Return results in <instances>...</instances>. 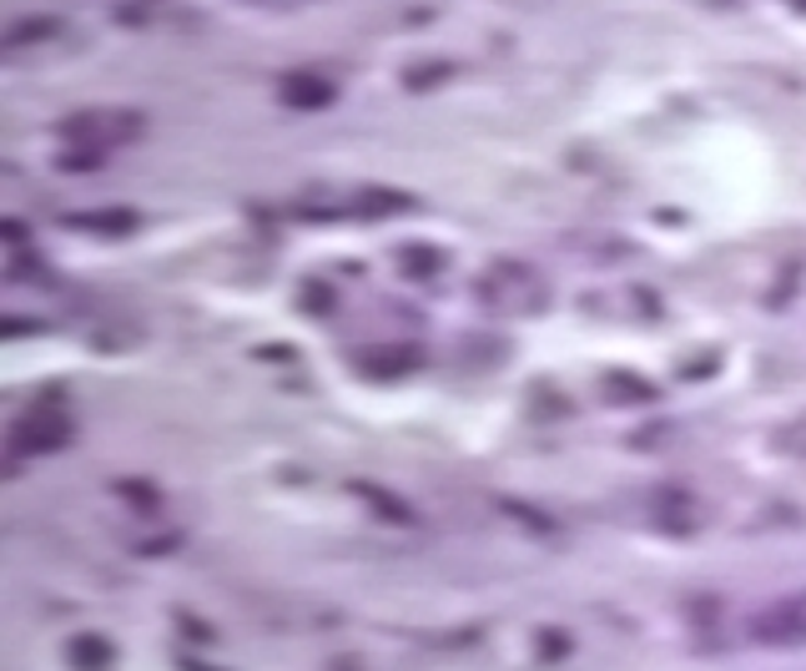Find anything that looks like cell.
Segmentation results:
<instances>
[{
	"label": "cell",
	"instance_id": "cell-1",
	"mask_svg": "<svg viewBox=\"0 0 806 671\" xmlns=\"http://www.w3.org/2000/svg\"><path fill=\"white\" fill-rule=\"evenodd\" d=\"M71 657H76V667H81V661H86V667H106V661H111V646H106V641H76Z\"/></svg>",
	"mask_w": 806,
	"mask_h": 671
}]
</instances>
